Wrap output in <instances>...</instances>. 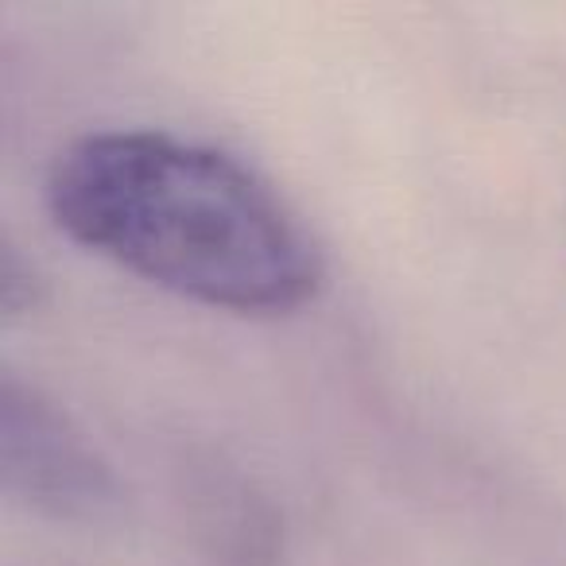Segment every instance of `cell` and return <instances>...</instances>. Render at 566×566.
Instances as JSON below:
<instances>
[{
	"label": "cell",
	"mask_w": 566,
	"mask_h": 566,
	"mask_svg": "<svg viewBox=\"0 0 566 566\" xmlns=\"http://www.w3.org/2000/svg\"><path fill=\"white\" fill-rule=\"evenodd\" d=\"M0 458L4 481L55 520H102L117 504V481L78 427L35 385L4 377L0 388Z\"/></svg>",
	"instance_id": "7a4b0ae2"
},
{
	"label": "cell",
	"mask_w": 566,
	"mask_h": 566,
	"mask_svg": "<svg viewBox=\"0 0 566 566\" xmlns=\"http://www.w3.org/2000/svg\"><path fill=\"white\" fill-rule=\"evenodd\" d=\"M59 233L198 307L295 315L326 280L295 210L237 156L151 128L71 140L48 171Z\"/></svg>",
	"instance_id": "6da1fadb"
}]
</instances>
